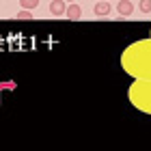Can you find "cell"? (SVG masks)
Returning <instances> with one entry per match:
<instances>
[{"instance_id":"1","label":"cell","mask_w":151,"mask_h":151,"mask_svg":"<svg viewBox=\"0 0 151 151\" xmlns=\"http://www.w3.org/2000/svg\"><path fill=\"white\" fill-rule=\"evenodd\" d=\"M65 0H52L50 2V11H52V15H56V17H60V15H65Z\"/></svg>"},{"instance_id":"2","label":"cell","mask_w":151,"mask_h":151,"mask_svg":"<svg viewBox=\"0 0 151 151\" xmlns=\"http://www.w3.org/2000/svg\"><path fill=\"white\" fill-rule=\"evenodd\" d=\"M110 13V4H108V0H97V4H95V15L97 17H104Z\"/></svg>"},{"instance_id":"3","label":"cell","mask_w":151,"mask_h":151,"mask_svg":"<svg viewBox=\"0 0 151 151\" xmlns=\"http://www.w3.org/2000/svg\"><path fill=\"white\" fill-rule=\"evenodd\" d=\"M116 9H119V13H121V15H132V13H134V4L132 2H129V0H121V2L119 4H116Z\"/></svg>"},{"instance_id":"4","label":"cell","mask_w":151,"mask_h":151,"mask_svg":"<svg viewBox=\"0 0 151 151\" xmlns=\"http://www.w3.org/2000/svg\"><path fill=\"white\" fill-rule=\"evenodd\" d=\"M65 15L69 17V19H80L82 17V9H80L78 4L71 2V6H67V9H65Z\"/></svg>"},{"instance_id":"5","label":"cell","mask_w":151,"mask_h":151,"mask_svg":"<svg viewBox=\"0 0 151 151\" xmlns=\"http://www.w3.org/2000/svg\"><path fill=\"white\" fill-rule=\"evenodd\" d=\"M17 19H32V11H30V9L17 11Z\"/></svg>"},{"instance_id":"6","label":"cell","mask_w":151,"mask_h":151,"mask_svg":"<svg viewBox=\"0 0 151 151\" xmlns=\"http://www.w3.org/2000/svg\"><path fill=\"white\" fill-rule=\"evenodd\" d=\"M19 4H22L24 9H30V11H32V9H35V6L39 4V0H22Z\"/></svg>"},{"instance_id":"7","label":"cell","mask_w":151,"mask_h":151,"mask_svg":"<svg viewBox=\"0 0 151 151\" xmlns=\"http://www.w3.org/2000/svg\"><path fill=\"white\" fill-rule=\"evenodd\" d=\"M140 11L142 13H149L151 11V0H140Z\"/></svg>"},{"instance_id":"8","label":"cell","mask_w":151,"mask_h":151,"mask_svg":"<svg viewBox=\"0 0 151 151\" xmlns=\"http://www.w3.org/2000/svg\"><path fill=\"white\" fill-rule=\"evenodd\" d=\"M65 2H73V0H65Z\"/></svg>"}]
</instances>
